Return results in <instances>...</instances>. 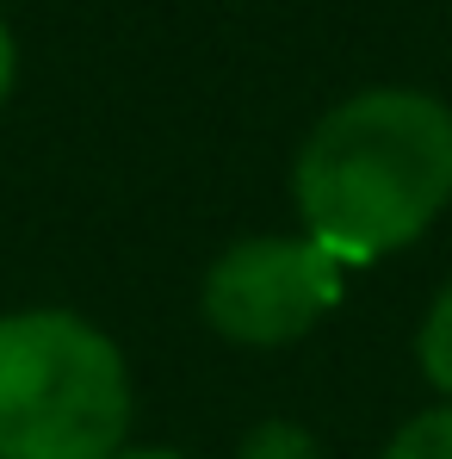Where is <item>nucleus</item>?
Segmentation results:
<instances>
[{
	"label": "nucleus",
	"instance_id": "obj_1",
	"mask_svg": "<svg viewBox=\"0 0 452 459\" xmlns=\"http://www.w3.org/2000/svg\"><path fill=\"white\" fill-rule=\"evenodd\" d=\"M292 186L316 248L341 267L378 261L447 212L452 112L415 87L354 93L310 131Z\"/></svg>",
	"mask_w": 452,
	"mask_h": 459
},
{
	"label": "nucleus",
	"instance_id": "obj_2",
	"mask_svg": "<svg viewBox=\"0 0 452 459\" xmlns=\"http://www.w3.org/2000/svg\"><path fill=\"white\" fill-rule=\"evenodd\" d=\"M131 429V373L75 310L0 316V459H112Z\"/></svg>",
	"mask_w": 452,
	"mask_h": 459
},
{
	"label": "nucleus",
	"instance_id": "obj_3",
	"mask_svg": "<svg viewBox=\"0 0 452 459\" xmlns=\"http://www.w3.org/2000/svg\"><path fill=\"white\" fill-rule=\"evenodd\" d=\"M341 299V261L310 236H248L205 273V323L242 348L298 342Z\"/></svg>",
	"mask_w": 452,
	"mask_h": 459
},
{
	"label": "nucleus",
	"instance_id": "obj_4",
	"mask_svg": "<svg viewBox=\"0 0 452 459\" xmlns=\"http://www.w3.org/2000/svg\"><path fill=\"white\" fill-rule=\"evenodd\" d=\"M384 459H452V403L422 410L415 422H403L397 441L384 447Z\"/></svg>",
	"mask_w": 452,
	"mask_h": 459
},
{
	"label": "nucleus",
	"instance_id": "obj_5",
	"mask_svg": "<svg viewBox=\"0 0 452 459\" xmlns=\"http://www.w3.org/2000/svg\"><path fill=\"white\" fill-rule=\"evenodd\" d=\"M415 354H422V373H428V385L452 397V286L440 292V299H434L428 323H422V342H415Z\"/></svg>",
	"mask_w": 452,
	"mask_h": 459
},
{
	"label": "nucleus",
	"instance_id": "obj_6",
	"mask_svg": "<svg viewBox=\"0 0 452 459\" xmlns=\"http://www.w3.org/2000/svg\"><path fill=\"white\" fill-rule=\"evenodd\" d=\"M235 459H322V447H316V435H303L298 422H260V429H248Z\"/></svg>",
	"mask_w": 452,
	"mask_h": 459
},
{
	"label": "nucleus",
	"instance_id": "obj_7",
	"mask_svg": "<svg viewBox=\"0 0 452 459\" xmlns=\"http://www.w3.org/2000/svg\"><path fill=\"white\" fill-rule=\"evenodd\" d=\"M6 87H13V31L0 19V100H6Z\"/></svg>",
	"mask_w": 452,
	"mask_h": 459
},
{
	"label": "nucleus",
	"instance_id": "obj_8",
	"mask_svg": "<svg viewBox=\"0 0 452 459\" xmlns=\"http://www.w3.org/2000/svg\"><path fill=\"white\" fill-rule=\"evenodd\" d=\"M112 459H186V454H167V447H118Z\"/></svg>",
	"mask_w": 452,
	"mask_h": 459
}]
</instances>
